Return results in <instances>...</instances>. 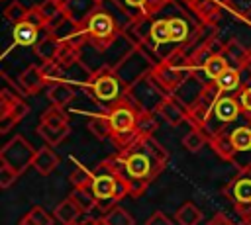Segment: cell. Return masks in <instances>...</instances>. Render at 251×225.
Returning <instances> with one entry per match:
<instances>
[{
  "mask_svg": "<svg viewBox=\"0 0 251 225\" xmlns=\"http://www.w3.org/2000/svg\"><path fill=\"white\" fill-rule=\"evenodd\" d=\"M108 160L114 170L127 182L129 196L139 198L167 166L169 153L153 137H139Z\"/></svg>",
  "mask_w": 251,
  "mask_h": 225,
  "instance_id": "1",
  "label": "cell"
},
{
  "mask_svg": "<svg viewBox=\"0 0 251 225\" xmlns=\"http://www.w3.org/2000/svg\"><path fill=\"white\" fill-rule=\"evenodd\" d=\"M90 190L94 194V198L98 200V205L108 211L112 207H116V203L129 196V188L127 182L114 170V166L110 164V160H102L96 168H94V176H92V184Z\"/></svg>",
  "mask_w": 251,
  "mask_h": 225,
  "instance_id": "2",
  "label": "cell"
},
{
  "mask_svg": "<svg viewBox=\"0 0 251 225\" xmlns=\"http://www.w3.org/2000/svg\"><path fill=\"white\" fill-rule=\"evenodd\" d=\"M106 115H108L110 125H112V137L110 139L114 141V145L118 147V151L129 147L133 141L139 139V135L135 131L139 110L127 100V96L124 100H120L116 106H112L106 112Z\"/></svg>",
  "mask_w": 251,
  "mask_h": 225,
  "instance_id": "3",
  "label": "cell"
},
{
  "mask_svg": "<svg viewBox=\"0 0 251 225\" xmlns=\"http://www.w3.org/2000/svg\"><path fill=\"white\" fill-rule=\"evenodd\" d=\"M86 90L106 110H110L112 106H116L127 94V90L122 84V80L116 76L114 68L104 67V65L100 68L92 70V74L88 76V82H86Z\"/></svg>",
  "mask_w": 251,
  "mask_h": 225,
  "instance_id": "4",
  "label": "cell"
},
{
  "mask_svg": "<svg viewBox=\"0 0 251 225\" xmlns=\"http://www.w3.org/2000/svg\"><path fill=\"white\" fill-rule=\"evenodd\" d=\"M155 67H157V61L149 57L145 47H135L118 67H114V72L122 80L124 88L129 90L133 84H137L145 76L153 74Z\"/></svg>",
  "mask_w": 251,
  "mask_h": 225,
  "instance_id": "5",
  "label": "cell"
},
{
  "mask_svg": "<svg viewBox=\"0 0 251 225\" xmlns=\"http://www.w3.org/2000/svg\"><path fill=\"white\" fill-rule=\"evenodd\" d=\"M84 31H86V37H88V45H92L94 49H98L100 53L116 39V35L122 31L120 23L116 22V18L102 8H100L86 20V23L82 25Z\"/></svg>",
  "mask_w": 251,
  "mask_h": 225,
  "instance_id": "6",
  "label": "cell"
},
{
  "mask_svg": "<svg viewBox=\"0 0 251 225\" xmlns=\"http://www.w3.org/2000/svg\"><path fill=\"white\" fill-rule=\"evenodd\" d=\"M127 100L139 110V112H157V108L163 104L165 98H169V94L165 92V88L157 82V78L153 74L145 76L143 80H139L137 84H133L127 90Z\"/></svg>",
  "mask_w": 251,
  "mask_h": 225,
  "instance_id": "7",
  "label": "cell"
},
{
  "mask_svg": "<svg viewBox=\"0 0 251 225\" xmlns=\"http://www.w3.org/2000/svg\"><path fill=\"white\" fill-rule=\"evenodd\" d=\"M37 149H33V145L24 137V135H14L0 151V162L14 168L18 174H22L24 170H27L29 166H33V158H35Z\"/></svg>",
  "mask_w": 251,
  "mask_h": 225,
  "instance_id": "8",
  "label": "cell"
},
{
  "mask_svg": "<svg viewBox=\"0 0 251 225\" xmlns=\"http://www.w3.org/2000/svg\"><path fill=\"white\" fill-rule=\"evenodd\" d=\"M220 96H222V92H220V88L216 86V82L208 84V86L204 88V92L200 94V98L188 108V123H190L192 127H196V129H202V125L206 123V119L212 115L214 104H216V100H218Z\"/></svg>",
  "mask_w": 251,
  "mask_h": 225,
  "instance_id": "9",
  "label": "cell"
},
{
  "mask_svg": "<svg viewBox=\"0 0 251 225\" xmlns=\"http://www.w3.org/2000/svg\"><path fill=\"white\" fill-rule=\"evenodd\" d=\"M231 143H233V158L231 164L243 174L251 170V123L239 125L231 131Z\"/></svg>",
  "mask_w": 251,
  "mask_h": 225,
  "instance_id": "10",
  "label": "cell"
},
{
  "mask_svg": "<svg viewBox=\"0 0 251 225\" xmlns=\"http://www.w3.org/2000/svg\"><path fill=\"white\" fill-rule=\"evenodd\" d=\"M137 45L124 33V31H120L118 35H116V39L102 51V55L106 57V63H104V67H110V68H114V67H118L133 49H135Z\"/></svg>",
  "mask_w": 251,
  "mask_h": 225,
  "instance_id": "11",
  "label": "cell"
},
{
  "mask_svg": "<svg viewBox=\"0 0 251 225\" xmlns=\"http://www.w3.org/2000/svg\"><path fill=\"white\" fill-rule=\"evenodd\" d=\"M100 8V4L96 0H63V12L65 16L76 23V25H84L86 20Z\"/></svg>",
  "mask_w": 251,
  "mask_h": 225,
  "instance_id": "12",
  "label": "cell"
},
{
  "mask_svg": "<svg viewBox=\"0 0 251 225\" xmlns=\"http://www.w3.org/2000/svg\"><path fill=\"white\" fill-rule=\"evenodd\" d=\"M226 198L237 205V203H251V174L243 172L237 178H233L226 188H224Z\"/></svg>",
  "mask_w": 251,
  "mask_h": 225,
  "instance_id": "13",
  "label": "cell"
},
{
  "mask_svg": "<svg viewBox=\"0 0 251 225\" xmlns=\"http://www.w3.org/2000/svg\"><path fill=\"white\" fill-rule=\"evenodd\" d=\"M188 74H192V72L176 70V68L169 67V65H167V63H163V61H161V63L155 67V70H153V76L157 78V82L165 88V92H167L169 96H173V92L178 88V84H180Z\"/></svg>",
  "mask_w": 251,
  "mask_h": 225,
  "instance_id": "14",
  "label": "cell"
},
{
  "mask_svg": "<svg viewBox=\"0 0 251 225\" xmlns=\"http://www.w3.org/2000/svg\"><path fill=\"white\" fill-rule=\"evenodd\" d=\"M208 84H202L194 74H188L180 84H178V88L173 92V96L182 104V106H186V110L200 98V94L204 92V88H206Z\"/></svg>",
  "mask_w": 251,
  "mask_h": 225,
  "instance_id": "15",
  "label": "cell"
},
{
  "mask_svg": "<svg viewBox=\"0 0 251 225\" xmlns=\"http://www.w3.org/2000/svg\"><path fill=\"white\" fill-rule=\"evenodd\" d=\"M155 113H159V115H161L169 125H173V127L180 125L182 121H188V110H186V106H182L175 96L165 98L163 104L157 108Z\"/></svg>",
  "mask_w": 251,
  "mask_h": 225,
  "instance_id": "16",
  "label": "cell"
},
{
  "mask_svg": "<svg viewBox=\"0 0 251 225\" xmlns=\"http://www.w3.org/2000/svg\"><path fill=\"white\" fill-rule=\"evenodd\" d=\"M216 119H220L222 123H231L237 119V115L241 113V106H239V100L233 98V96H227V94H222L216 104H214V112Z\"/></svg>",
  "mask_w": 251,
  "mask_h": 225,
  "instance_id": "17",
  "label": "cell"
},
{
  "mask_svg": "<svg viewBox=\"0 0 251 225\" xmlns=\"http://www.w3.org/2000/svg\"><path fill=\"white\" fill-rule=\"evenodd\" d=\"M188 6L198 16V20L204 25H210L212 27L222 18V8H220V2L218 0H198V2H192Z\"/></svg>",
  "mask_w": 251,
  "mask_h": 225,
  "instance_id": "18",
  "label": "cell"
},
{
  "mask_svg": "<svg viewBox=\"0 0 251 225\" xmlns=\"http://www.w3.org/2000/svg\"><path fill=\"white\" fill-rule=\"evenodd\" d=\"M20 86H22V94L25 96H33L37 94L43 86H47V80L41 72V67H27L22 74H20Z\"/></svg>",
  "mask_w": 251,
  "mask_h": 225,
  "instance_id": "19",
  "label": "cell"
},
{
  "mask_svg": "<svg viewBox=\"0 0 251 225\" xmlns=\"http://www.w3.org/2000/svg\"><path fill=\"white\" fill-rule=\"evenodd\" d=\"M224 57L227 59L229 67H235L239 70L245 68V67H249V63H251V53L237 39H229L224 45Z\"/></svg>",
  "mask_w": 251,
  "mask_h": 225,
  "instance_id": "20",
  "label": "cell"
},
{
  "mask_svg": "<svg viewBox=\"0 0 251 225\" xmlns=\"http://www.w3.org/2000/svg\"><path fill=\"white\" fill-rule=\"evenodd\" d=\"M75 96H76V92L67 80H59V82L47 84V100L51 102V106L65 108Z\"/></svg>",
  "mask_w": 251,
  "mask_h": 225,
  "instance_id": "21",
  "label": "cell"
},
{
  "mask_svg": "<svg viewBox=\"0 0 251 225\" xmlns=\"http://www.w3.org/2000/svg\"><path fill=\"white\" fill-rule=\"evenodd\" d=\"M57 164H59V157L55 155V151H53L49 145H43L41 149H37L35 158H33V168H35L39 174H43V176L51 174Z\"/></svg>",
  "mask_w": 251,
  "mask_h": 225,
  "instance_id": "22",
  "label": "cell"
},
{
  "mask_svg": "<svg viewBox=\"0 0 251 225\" xmlns=\"http://www.w3.org/2000/svg\"><path fill=\"white\" fill-rule=\"evenodd\" d=\"M14 43L22 45V47H35V43L39 41V27H35L33 23H29L27 20L14 25Z\"/></svg>",
  "mask_w": 251,
  "mask_h": 225,
  "instance_id": "23",
  "label": "cell"
},
{
  "mask_svg": "<svg viewBox=\"0 0 251 225\" xmlns=\"http://www.w3.org/2000/svg\"><path fill=\"white\" fill-rule=\"evenodd\" d=\"M59 49H61V41L55 39V37L49 35V33H45V37H41V39L35 43V47H33L35 55H37L43 63H51V61H55L57 55H59Z\"/></svg>",
  "mask_w": 251,
  "mask_h": 225,
  "instance_id": "24",
  "label": "cell"
},
{
  "mask_svg": "<svg viewBox=\"0 0 251 225\" xmlns=\"http://www.w3.org/2000/svg\"><path fill=\"white\" fill-rule=\"evenodd\" d=\"M82 215L80 207L71 200V198H65L61 203H57V207L53 209V217L57 221H61L63 225H69V223H76L78 217Z\"/></svg>",
  "mask_w": 251,
  "mask_h": 225,
  "instance_id": "25",
  "label": "cell"
},
{
  "mask_svg": "<svg viewBox=\"0 0 251 225\" xmlns=\"http://www.w3.org/2000/svg\"><path fill=\"white\" fill-rule=\"evenodd\" d=\"M169 33H171V43L182 47V43L190 37V23H188V20L182 18V16L169 18Z\"/></svg>",
  "mask_w": 251,
  "mask_h": 225,
  "instance_id": "26",
  "label": "cell"
},
{
  "mask_svg": "<svg viewBox=\"0 0 251 225\" xmlns=\"http://www.w3.org/2000/svg\"><path fill=\"white\" fill-rule=\"evenodd\" d=\"M149 43L153 47H163V45H171V33H169V18H159L151 22V29H149Z\"/></svg>",
  "mask_w": 251,
  "mask_h": 225,
  "instance_id": "27",
  "label": "cell"
},
{
  "mask_svg": "<svg viewBox=\"0 0 251 225\" xmlns=\"http://www.w3.org/2000/svg\"><path fill=\"white\" fill-rule=\"evenodd\" d=\"M35 131H37V135L45 141V145L55 147V145L63 143V141L69 137L71 127H69V125H67V127H49V125H45V123H39Z\"/></svg>",
  "mask_w": 251,
  "mask_h": 225,
  "instance_id": "28",
  "label": "cell"
},
{
  "mask_svg": "<svg viewBox=\"0 0 251 225\" xmlns=\"http://www.w3.org/2000/svg\"><path fill=\"white\" fill-rule=\"evenodd\" d=\"M196 67H202L204 72L208 74V78H210L212 82H216L218 76L229 68V63H227V59L224 57V53H218V55H210L202 65H196Z\"/></svg>",
  "mask_w": 251,
  "mask_h": 225,
  "instance_id": "29",
  "label": "cell"
},
{
  "mask_svg": "<svg viewBox=\"0 0 251 225\" xmlns=\"http://www.w3.org/2000/svg\"><path fill=\"white\" fill-rule=\"evenodd\" d=\"M69 198L80 207V211L84 215H90L94 211V207L98 205V200L94 198V194H92L90 188H73V192H71Z\"/></svg>",
  "mask_w": 251,
  "mask_h": 225,
  "instance_id": "30",
  "label": "cell"
},
{
  "mask_svg": "<svg viewBox=\"0 0 251 225\" xmlns=\"http://www.w3.org/2000/svg\"><path fill=\"white\" fill-rule=\"evenodd\" d=\"M208 143L212 145L214 153H216L220 158H224V160H229V162H231L233 153H235L233 143H231V131H224V133H220L218 137L210 139Z\"/></svg>",
  "mask_w": 251,
  "mask_h": 225,
  "instance_id": "31",
  "label": "cell"
},
{
  "mask_svg": "<svg viewBox=\"0 0 251 225\" xmlns=\"http://www.w3.org/2000/svg\"><path fill=\"white\" fill-rule=\"evenodd\" d=\"M175 219L178 225H198L202 221V211L192 203V202H184L176 213H175Z\"/></svg>",
  "mask_w": 251,
  "mask_h": 225,
  "instance_id": "32",
  "label": "cell"
},
{
  "mask_svg": "<svg viewBox=\"0 0 251 225\" xmlns=\"http://www.w3.org/2000/svg\"><path fill=\"white\" fill-rule=\"evenodd\" d=\"M239 72H241L239 68L229 67L226 72H222V74L218 76L216 86L220 88L222 94H227V92H233V90L239 88V84H241V74H239Z\"/></svg>",
  "mask_w": 251,
  "mask_h": 225,
  "instance_id": "33",
  "label": "cell"
},
{
  "mask_svg": "<svg viewBox=\"0 0 251 225\" xmlns=\"http://www.w3.org/2000/svg\"><path fill=\"white\" fill-rule=\"evenodd\" d=\"M88 129L98 141H104V139L112 137V125H110V119H108L106 113L104 115H92L88 119Z\"/></svg>",
  "mask_w": 251,
  "mask_h": 225,
  "instance_id": "34",
  "label": "cell"
},
{
  "mask_svg": "<svg viewBox=\"0 0 251 225\" xmlns=\"http://www.w3.org/2000/svg\"><path fill=\"white\" fill-rule=\"evenodd\" d=\"M35 8H37V12H39V16L43 18L45 27H47L53 20H57V18L63 14V0H43V2L37 4Z\"/></svg>",
  "mask_w": 251,
  "mask_h": 225,
  "instance_id": "35",
  "label": "cell"
},
{
  "mask_svg": "<svg viewBox=\"0 0 251 225\" xmlns=\"http://www.w3.org/2000/svg\"><path fill=\"white\" fill-rule=\"evenodd\" d=\"M157 127H159V123H157V117L153 112H139L137 125H135V131L139 137H153Z\"/></svg>",
  "mask_w": 251,
  "mask_h": 225,
  "instance_id": "36",
  "label": "cell"
},
{
  "mask_svg": "<svg viewBox=\"0 0 251 225\" xmlns=\"http://www.w3.org/2000/svg\"><path fill=\"white\" fill-rule=\"evenodd\" d=\"M102 221H104L106 225H135L133 215H131L127 209L120 207V205H116V207L108 209V211L104 213Z\"/></svg>",
  "mask_w": 251,
  "mask_h": 225,
  "instance_id": "37",
  "label": "cell"
},
{
  "mask_svg": "<svg viewBox=\"0 0 251 225\" xmlns=\"http://www.w3.org/2000/svg\"><path fill=\"white\" fill-rule=\"evenodd\" d=\"M41 123H45V125H49V127H67V125H69V115L65 113L63 108L51 106L49 110L43 112Z\"/></svg>",
  "mask_w": 251,
  "mask_h": 225,
  "instance_id": "38",
  "label": "cell"
},
{
  "mask_svg": "<svg viewBox=\"0 0 251 225\" xmlns=\"http://www.w3.org/2000/svg\"><path fill=\"white\" fill-rule=\"evenodd\" d=\"M114 2L127 12V16L131 18V22L133 20H143L145 18V8L149 4V0H114Z\"/></svg>",
  "mask_w": 251,
  "mask_h": 225,
  "instance_id": "39",
  "label": "cell"
},
{
  "mask_svg": "<svg viewBox=\"0 0 251 225\" xmlns=\"http://www.w3.org/2000/svg\"><path fill=\"white\" fill-rule=\"evenodd\" d=\"M206 143H208V137L204 135L202 129H196V127H192V129L182 137V145H184V149L190 151V153H198Z\"/></svg>",
  "mask_w": 251,
  "mask_h": 225,
  "instance_id": "40",
  "label": "cell"
},
{
  "mask_svg": "<svg viewBox=\"0 0 251 225\" xmlns=\"http://www.w3.org/2000/svg\"><path fill=\"white\" fill-rule=\"evenodd\" d=\"M92 176H94V170H88L84 166H76L71 176H69V182L73 184V188H90L92 184Z\"/></svg>",
  "mask_w": 251,
  "mask_h": 225,
  "instance_id": "41",
  "label": "cell"
},
{
  "mask_svg": "<svg viewBox=\"0 0 251 225\" xmlns=\"http://www.w3.org/2000/svg\"><path fill=\"white\" fill-rule=\"evenodd\" d=\"M27 14H29V10H27L24 4H20V2H12V4L6 6V10H4L6 20H10L14 25L25 22V20H27Z\"/></svg>",
  "mask_w": 251,
  "mask_h": 225,
  "instance_id": "42",
  "label": "cell"
},
{
  "mask_svg": "<svg viewBox=\"0 0 251 225\" xmlns=\"http://www.w3.org/2000/svg\"><path fill=\"white\" fill-rule=\"evenodd\" d=\"M224 6L239 18H249L251 16V0H224Z\"/></svg>",
  "mask_w": 251,
  "mask_h": 225,
  "instance_id": "43",
  "label": "cell"
},
{
  "mask_svg": "<svg viewBox=\"0 0 251 225\" xmlns=\"http://www.w3.org/2000/svg\"><path fill=\"white\" fill-rule=\"evenodd\" d=\"M41 72H43V76H45L47 84H51V82H59V80H65L63 68H61L55 61H51V63H43V65H41Z\"/></svg>",
  "mask_w": 251,
  "mask_h": 225,
  "instance_id": "44",
  "label": "cell"
},
{
  "mask_svg": "<svg viewBox=\"0 0 251 225\" xmlns=\"http://www.w3.org/2000/svg\"><path fill=\"white\" fill-rule=\"evenodd\" d=\"M27 215L31 217V221L35 225H53V221H55V217L51 213H47V209H43L41 205H33L27 211Z\"/></svg>",
  "mask_w": 251,
  "mask_h": 225,
  "instance_id": "45",
  "label": "cell"
},
{
  "mask_svg": "<svg viewBox=\"0 0 251 225\" xmlns=\"http://www.w3.org/2000/svg\"><path fill=\"white\" fill-rule=\"evenodd\" d=\"M18 176H20V174H18L14 168L2 164V166H0V188H2V190H8V188L18 180Z\"/></svg>",
  "mask_w": 251,
  "mask_h": 225,
  "instance_id": "46",
  "label": "cell"
},
{
  "mask_svg": "<svg viewBox=\"0 0 251 225\" xmlns=\"http://www.w3.org/2000/svg\"><path fill=\"white\" fill-rule=\"evenodd\" d=\"M237 100H239V106H241V113L251 121V86L243 88V90L239 92Z\"/></svg>",
  "mask_w": 251,
  "mask_h": 225,
  "instance_id": "47",
  "label": "cell"
},
{
  "mask_svg": "<svg viewBox=\"0 0 251 225\" xmlns=\"http://www.w3.org/2000/svg\"><path fill=\"white\" fill-rule=\"evenodd\" d=\"M27 112H29V106H27L24 100H20V102H16V104L10 108V112H8V113L16 119V123H20V121L27 115Z\"/></svg>",
  "mask_w": 251,
  "mask_h": 225,
  "instance_id": "48",
  "label": "cell"
},
{
  "mask_svg": "<svg viewBox=\"0 0 251 225\" xmlns=\"http://www.w3.org/2000/svg\"><path fill=\"white\" fill-rule=\"evenodd\" d=\"M145 225H173V221L163 211H153V215L145 221Z\"/></svg>",
  "mask_w": 251,
  "mask_h": 225,
  "instance_id": "49",
  "label": "cell"
},
{
  "mask_svg": "<svg viewBox=\"0 0 251 225\" xmlns=\"http://www.w3.org/2000/svg\"><path fill=\"white\" fill-rule=\"evenodd\" d=\"M27 22H29V23H33L35 27H39V29H41V27H45V22H43V18L39 16L37 8H31V10H29V14H27Z\"/></svg>",
  "mask_w": 251,
  "mask_h": 225,
  "instance_id": "50",
  "label": "cell"
},
{
  "mask_svg": "<svg viewBox=\"0 0 251 225\" xmlns=\"http://www.w3.org/2000/svg\"><path fill=\"white\" fill-rule=\"evenodd\" d=\"M14 125H16V119H14L10 113H6V115L0 117V133H8Z\"/></svg>",
  "mask_w": 251,
  "mask_h": 225,
  "instance_id": "51",
  "label": "cell"
},
{
  "mask_svg": "<svg viewBox=\"0 0 251 225\" xmlns=\"http://www.w3.org/2000/svg\"><path fill=\"white\" fill-rule=\"evenodd\" d=\"M233 209L241 219H251V203H237L233 205Z\"/></svg>",
  "mask_w": 251,
  "mask_h": 225,
  "instance_id": "52",
  "label": "cell"
},
{
  "mask_svg": "<svg viewBox=\"0 0 251 225\" xmlns=\"http://www.w3.org/2000/svg\"><path fill=\"white\" fill-rule=\"evenodd\" d=\"M206 225H235V223H231L224 213H216V215H214Z\"/></svg>",
  "mask_w": 251,
  "mask_h": 225,
  "instance_id": "53",
  "label": "cell"
},
{
  "mask_svg": "<svg viewBox=\"0 0 251 225\" xmlns=\"http://www.w3.org/2000/svg\"><path fill=\"white\" fill-rule=\"evenodd\" d=\"M80 225H106L102 219H96V217H88L84 223H80Z\"/></svg>",
  "mask_w": 251,
  "mask_h": 225,
  "instance_id": "54",
  "label": "cell"
},
{
  "mask_svg": "<svg viewBox=\"0 0 251 225\" xmlns=\"http://www.w3.org/2000/svg\"><path fill=\"white\" fill-rule=\"evenodd\" d=\"M18 225H35V223H33V221H31V217L25 213V215H24V217L18 221Z\"/></svg>",
  "mask_w": 251,
  "mask_h": 225,
  "instance_id": "55",
  "label": "cell"
},
{
  "mask_svg": "<svg viewBox=\"0 0 251 225\" xmlns=\"http://www.w3.org/2000/svg\"><path fill=\"white\" fill-rule=\"evenodd\" d=\"M237 225H251V219H241V223H237Z\"/></svg>",
  "mask_w": 251,
  "mask_h": 225,
  "instance_id": "56",
  "label": "cell"
},
{
  "mask_svg": "<svg viewBox=\"0 0 251 225\" xmlns=\"http://www.w3.org/2000/svg\"><path fill=\"white\" fill-rule=\"evenodd\" d=\"M186 4H192V2H198V0H184Z\"/></svg>",
  "mask_w": 251,
  "mask_h": 225,
  "instance_id": "57",
  "label": "cell"
},
{
  "mask_svg": "<svg viewBox=\"0 0 251 225\" xmlns=\"http://www.w3.org/2000/svg\"><path fill=\"white\" fill-rule=\"evenodd\" d=\"M69 225H80V223H78V221H76V223H69Z\"/></svg>",
  "mask_w": 251,
  "mask_h": 225,
  "instance_id": "58",
  "label": "cell"
},
{
  "mask_svg": "<svg viewBox=\"0 0 251 225\" xmlns=\"http://www.w3.org/2000/svg\"><path fill=\"white\" fill-rule=\"evenodd\" d=\"M96 2H98V4H102V2H104V0H96Z\"/></svg>",
  "mask_w": 251,
  "mask_h": 225,
  "instance_id": "59",
  "label": "cell"
},
{
  "mask_svg": "<svg viewBox=\"0 0 251 225\" xmlns=\"http://www.w3.org/2000/svg\"><path fill=\"white\" fill-rule=\"evenodd\" d=\"M167 2H171V0H167Z\"/></svg>",
  "mask_w": 251,
  "mask_h": 225,
  "instance_id": "60",
  "label": "cell"
},
{
  "mask_svg": "<svg viewBox=\"0 0 251 225\" xmlns=\"http://www.w3.org/2000/svg\"><path fill=\"white\" fill-rule=\"evenodd\" d=\"M249 67H251V63H249Z\"/></svg>",
  "mask_w": 251,
  "mask_h": 225,
  "instance_id": "61",
  "label": "cell"
}]
</instances>
